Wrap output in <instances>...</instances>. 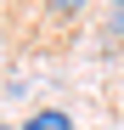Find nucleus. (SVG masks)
Here are the masks:
<instances>
[{
    "instance_id": "nucleus-2",
    "label": "nucleus",
    "mask_w": 124,
    "mask_h": 130,
    "mask_svg": "<svg viewBox=\"0 0 124 130\" xmlns=\"http://www.w3.org/2000/svg\"><path fill=\"white\" fill-rule=\"evenodd\" d=\"M34 6H45V17L68 23V17H79V11H85V0H34Z\"/></svg>"
},
{
    "instance_id": "nucleus-1",
    "label": "nucleus",
    "mask_w": 124,
    "mask_h": 130,
    "mask_svg": "<svg viewBox=\"0 0 124 130\" xmlns=\"http://www.w3.org/2000/svg\"><path fill=\"white\" fill-rule=\"evenodd\" d=\"M23 130H73V119L62 113V107H39V113L23 119Z\"/></svg>"
},
{
    "instance_id": "nucleus-4",
    "label": "nucleus",
    "mask_w": 124,
    "mask_h": 130,
    "mask_svg": "<svg viewBox=\"0 0 124 130\" xmlns=\"http://www.w3.org/2000/svg\"><path fill=\"white\" fill-rule=\"evenodd\" d=\"M0 130H6V124H0Z\"/></svg>"
},
{
    "instance_id": "nucleus-3",
    "label": "nucleus",
    "mask_w": 124,
    "mask_h": 130,
    "mask_svg": "<svg viewBox=\"0 0 124 130\" xmlns=\"http://www.w3.org/2000/svg\"><path fill=\"white\" fill-rule=\"evenodd\" d=\"M107 6H113V11H124V0H107Z\"/></svg>"
}]
</instances>
